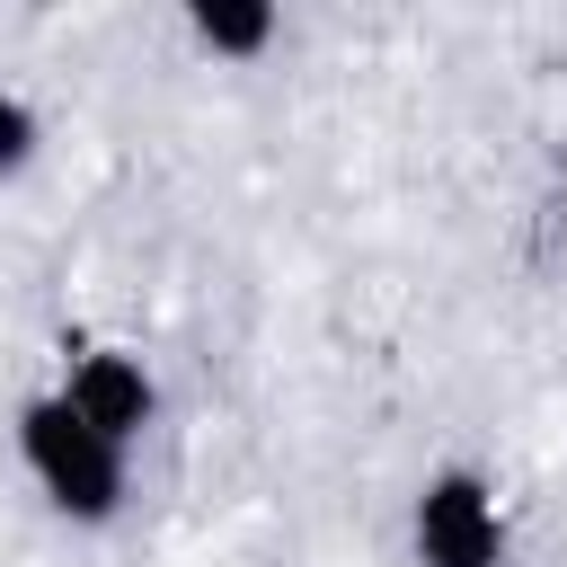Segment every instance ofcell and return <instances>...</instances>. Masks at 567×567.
Masks as SVG:
<instances>
[{
	"label": "cell",
	"instance_id": "obj_2",
	"mask_svg": "<svg viewBox=\"0 0 567 567\" xmlns=\"http://www.w3.org/2000/svg\"><path fill=\"white\" fill-rule=\"evenodd\" d=\"M416 567H505V505L478 470H434L408 505Z\"/></svg>",
	"mask_w": 567,
	"mask_h": 567
},
{
	"label": "cell",
	"instance_id": "obj_3",
	"mask_svg": "<svg viewBox=\"0 0 567 567\" xmlns=\"http://www.w3.org/2000/svg\"><path fill=\"white\" fill-rule=\"evenodd\" d=\"M53 399H62L80 425H97L106 443H124V452H133V434L159 416V381H151V363L124 354V346H80L71 372L53 381Z\"/></svg>",
	"mask_w": 567,
	"mask_h": 567
},
{
	"label": "cell",
	"instance_id": "obj_1",
	"mask_svg": "<svg viewBox=\"0 0 567 567\" xmlns=\"http://www.w3.org/2000/svg\"><path fill=\"white\" fill-rule=\"evenodd\" d=\"M18 461H27V478L44 487V505L62 523H115V505H124V443L80 425L53 390H35L18 408Z\"/></svg>",
	"mask_w": 567,
	"mask_h": 567
},
{
	"label": "cell",
	"instance_id": "obj_5",
	"mask_svg": "<svg viewBox=\"0 0 567 567\" xmlns=\"http://www.w3.org/2000/svg\"><path fill=\"white\" fill-rule=\"evenodd\" d=\"M35 142H44V115H35L18 89H0V177H18V168L35 159Z\"/></svg>",
	"mask_w": 567,
	"mask_h": 567
},
{
	"label": "cell",
	"instance_id": "obj_4",
	"mask_svg": "<svg viewBox=\"0 0 567 567\" xmlns=\"http://www.w3.org/2000/svg\"><path fill=\"white\" fill-rule=\"evenodd\" d=\"M186 35L204 53H221V62H257L275 44V9L266 0H195L186 9Z\"/></svg>",
	"mask_w": 567,
	"mask_h": 567
}]
</instances>
